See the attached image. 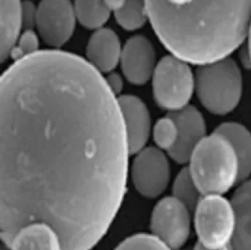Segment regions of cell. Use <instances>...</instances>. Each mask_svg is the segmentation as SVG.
Segmentation results:
<instances>
[{"label":"cell","mask_w":251,"mask_h":250,"mask_svg":"<svg viewBox=\"0 0 251 250\" xmlns=\"http://www.w3.org/2000/svg\"><path fill=\"white\" fill-rule=\"evenodd\" d=\"M9 247L11 250H63L57 231L46 223H34L21 228Z\"/></svg>","instance_id":"16"},{"label":"cell","mask_w":251,"mask_h":250,"mask_svg":"<svg viewBox=\"0 0 251 250\" xmlns=\"http://www.w3.org/2000/svg\"><path fill=\"white\" fill-rule=\"evenodd\" d=\"M248 40H249V57H250V62L251 63V23L249 30V35H248Z\"/></svg>","instance_id":"28"},{"label":"cell","mask_w":251,"mask_h":250,"mask_svg":"<svg viewBox=\"0 0 251 250\" xmlns=\"http://www.w3.org/2000/svg\"><path fill=\"white\" fill-rule=\"evenodd\" d=\"M153 98L170 113L189 105L196 90L195 75L189 64L174 56L160 59L152 75Z\"/></svg>","instance_id":"5"},{"label":"cell","mask_w":251,"mask_h":250,"mask_svg":"<svg viewBox=\"0 0 251 250\" xmlns=\"http://www.w3.org/2000/svg\"><path fill=\"white\" fill-rule=\"evenodd\" d=\"M115 250H172L159 239L150 234H137L124 241Z\"/></svg>","instance_id":"22"},{"label":"cell","mask_w":251,"mask_h":250,"mask_svg":"<svg viewBox=\"0 0 251 250\" xmlns=\"http://www.w3.org/2000/svg\"><path fill=\"white\" fill-rule=\"evenodd\" d=\"M230 202L235 213L231 246L234 250H251V180L241 184Z\"/></svg>","instance_id":"15"},{"label":"cell","mask_w":251,"mask_h":250,"mask_svg":"<svg viewBox=\"0 0 251 250\" xmlns=\"http://www.w3.org/2000/svg\"><path fill=\"white\" fill-rule=\"evenodd\" d=\"M190 174L202 196L223 195L239 182L237 154L224 136H206L189 158Z\"/></svg>","instance_id":"3"},{"label":"cell","mask_w":251,"mask_h":250,"mask_svg":"<svg viewBox=\"0 0 251 250\" xmlns=\"http://www.w3.org/2000/svg\"><path fill=\"white\" fill-rule=\"evenodd\" d=\"M127 0H103L105 6L110 12L116 13L119 12L126 5Z\"/></svg>","instance_id":"25"},{"label":"cell","mask_w":251,"mask_h":250,"mask_svg":"<svg viewBox=\"0 0 251 250\" xmlns=\"http://www.w3.org/2000/svg\"><path fill=\"white\" fill-rule=\"evenodd\" d=\"M24 26L23 2L21 0H1L0 8V58L4 62L22 34Z\"/></svg>","instance_id":"14"},{"label":"cell","mask_w":251,"mask_h":250,"mask_svg":"<svg viewBox=\"0 0 251 250\" xmlns=\"http://www.w3.org/2000/svg\"><path fill=\"white\" fill-rule=\"evenodd\" d=\"M195 81L198 98L210 113L224 116L238 106L243 94V76L232 58L199 66Z\"/></svg>","instance_id":"4"},{"label":"cell","mask_w":251,"mask_h":250,"mask_svg":"<svg viewBox=\"0 0 251 250\" xmlns=\"http://www.w3.org/2000/svg\"><path fill=\"white\" fill-rule=\"evenodd\" d=\"M215 132L224 136L232 145L239 161V182L246 180L251 174V132L236 123L219 125Z\"/></svg>","instance_id":"17"},{"label":"cell","mask_w":251,"mask_h":250,"mask_svg":"<svg viewBox=\"0 0 251 250\" xmlns=\"http://www.w3.org/2000/svg\"><path fill=\"white\" fill-rule=\"evenodd\" d=\"M126 127L129 151L136 154L146 147L151 132V121L146 104L134 95L118 98Z\"/></svg>","instance_id":"12"},{"label":"cell","mask_w":251,"mask_h":250,"mask_svg":"<svg viewBox=\"0 0 251 250\" xmlns=\"http://www.w3.org/2000/svg\"><path fill=\"white\" fill-rule=\"evenodd\" d=\"M115 18L127 31L141 28L149 20L146 0H127L123 9L115 13Z\"/></svg>","instance_id":"19"},{"label":"cell","mask_w":251,"mask_h":250,"mask_svg":"<svg viewBox=\"0 0 251 250\" xmlns=\"http://www.w3.org/2000/svg\"><path fill=\"white\" fill-rule=\"evenodd\" d=\"M190 210L174 197L161 200L151 218L152 235L172 250L181 249L190 235Z\"/></svg>","instance_id":"7"},{"label":"cell","mask_w":251,"mask_h":250,"mask_svg":"<svg viewBox=\"0 0 251 250\" xmlns=\"http://www.w3.org/2000/svg\"><path fill=\"white\" fill-rule=\"evenodd\" d=\"M152 137L160 150L170 151L175 146L178 139V128L170 115L156 122L152 129Z\"/></svg>","instance_id":"21"},{"label":"cell","mask_w":251,"mask_h":250,"mask_svg":"<svg viewBox=\"0 0 251 250\" xmlns=\"http://www.w3.org/2000/svg\"><path fill=\"white\" fill-rule=\"evenodd\" d=\"M149 21L172 56L203 66L228 58L248 39L251 0H146Z\"/></svg>","instance_id":"2"},{"label":"cell","mask_w":251,"mask_h":250,"mask_svg":"<svg viewBox=\"0 0 251 250\" xmlns=\"http://www.w3.org/2000/svg\"><path fill=\"white\" fill-rule=\"evenodd\" d=\"M105 80H106L108 87L110 88L111 91H113V93L116 96L120 92H122L124 89V82H123V78L121 77L120 75H118L116 73H110L109 75L107 77H105Z\"/></svg>","instance_id":"24"},{"label":"cell","mask_w":251,"mask_h":250,"mask_svg":"<svg viewBox=\"0 0 251 250\" xmlns=\"http://www.w3.org/2000/svg\"><path fill=\"white\" fill-rule=\"evenodd\" d=\"M172 192L173 197L183 202L190 211H195L202 196L197 187L188 168L183 169L176 177Z\"/></svg>","instance_id":"20"},{"label":"cell","mask_w":251,"mask_h":250,"mask_svg":"<svg viewBox=\"0 0 251 250\" xmlns=\"http://www.w3.org/2000/svg\"><path fill=\"white\" fill-rule=\"evenodd\" d=\"M129 147L117 96L75 54L39 51L0 80V229L8 247L34 223L63 250H91L126 194Z\"/></svg>","instance_id":"1"},{"label":"cell","mask_w":251,"mask_h":250,"mask_svg":"<svg viewBox=\"0 0 251 250\" xmlns=\"http://www.w3.org/2000/svg\"><path fill=\"white\" fill-rule=\"evenodd\" d=\"M123 46L116 32L103 27L95 30L90 38L86 55L93 68L103 74H110L121 63Z\"/></svg>","instance_id":"13"},{"label":"cell","mask_w":251,"mask_h":250,"mask_svg":"<svg viewBox=\"0 0 251 250\" xmlns=\"http://www.w3.org/2000/svg\"><path fill=\"white\" fill-rule=\"evenodd\" d=\"M73 3L77 22L87 29L103 28L109 20L111 12L103 0H74Z\"/></svg>","instance_id":"18"},{"label":"cell","mask_w":251,"mask_h":250,"mask_svg":"<svg viewBox=\"0 0 251 250\" xmlns=\"http://www.w3.org/2000/svg\"><path fill=\"white\" fill-rule=\"evenodd\" d=\"M39 38L40 36L33 29H25V31L17 40L11 56L15 57V59L18 60L36 54L39 52Z\"/></svg>","instance_id":"23"},{"label":"cell","mask_w":251,"mask_h":250,"mask_svg":"<svg viewBox=\"0 0 251 250\" xmlns=\"http://www.w3.org/2000/svg\"><path fill=\"white\" fill-rule=\"evenodd\" d=\"M1 250H11V249H10V247H8L7 245L3 244V245H2V249H1Z\"/></svg>","instance_id":"29"},{"label":"cell","mask_w":251,"mask_h":250,"mask_svg":"<svg viewBox=\"0 0 251 250\" xmlns=\"http://www.w3.org/2000/svg\"><path fill=\"white\" fill-rule=\"evenodd\" d=\"M131 175L138 193L148 199L159 197L171 179L169 160L160 149L144 148L137 153Z\"/></svg>","instance_id":"9"},{"label":"cell","mask_w":251,"mask_h":250,"mask_svg":"<svg viewBox=\"0 0 251 250\" xmlns=\"http://www.w3.org/2000/svg\"><path fill=\"white\" fill-rule=\"evenodd\" d=\"M195 228L199 243L219 250L229 244L235 229V213L230 201L221 195L203 196L195 209Z\"/></svg>","instance_id":"6"},{"label":"cell","mask_w":251,"mask_h":250,"mask_svg":"<svg viewBox=\"0 0 251 250\" xmlns=\"http://www.w3.org/2000/svg\"><path fill=\"white\" fill-rule=\"evenodd\" d=\"M156 55L151 42L142 35L130 38L123 47L121 66L126 80L143 86L151 79L156 67Z\"/></svg>","instance_id":"10"},{"label":"cell","mask_w":251,"mask_h":250,"mask_svg":"<svg viewBox=\"0 0 251 250\" xmlns=\"http://www.w3.org/2000/svg\"><path fill=\"white\" fill-rule=\"evenodd\" d=\"M194 250H209V249H206L205 247H203L201 244H200V243H198L196 246H195ZM233 250V248H232V246H231V244H229L228 245L227 247H225V248H223V249H221V250Z\"/></svg>","instance_id":"27"},{"label":"cell","mask_w":251,"mask_h":250,"mask_svg":"<svg viewBox=\"0 0 251 250\" xmlns=\"http://www.w3.org/2000/svg\"><path fill=\"white\" fill-rule=\"evenodd\" d=\"M169 115L178 128L177 142L169 154L179 164L187 163L195 148L206 137L205 120L202 114L192 105Z\"/></svg>","instance_id":"11"},{"label":"cell","mask_w":251,"mask_h":250,"mask_svg":"<svg viewBox=\"0 0 251 250\" xmlns=\"http://www.w3.org/2000/svg\"><path fill=\"white\" fill-rule=\"evenodd\" d=\"M171 5L175 7H183L190 4L193 0H167Z\"/></svg>","instance_id":"26"},{"label":"cell","mask_w":251,"mask_h":250,"mask_svg":"<svg viewBox=\"0 0 251 250\" xmlns=\"http://www.w3.org/2000/svg\"><path fill=\"white\" fill-rule=\"evenodd\" d=\"M76 22L71 0H41L37 7L35 27L47 46L58 48L68 43Z\"/></svg>","instance_id":"8"}]
</instances>
